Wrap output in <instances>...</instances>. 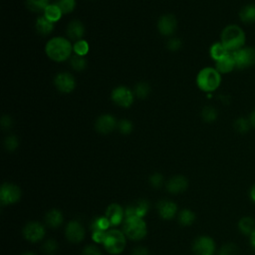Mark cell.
<instances>
[{"label": "cell", "instance_id": "obj_1", "mask_svg": "<svg viewBox=\"0 0 255 255\" xmlns=\"http://www.w3.org/2000/svg\"><path fill=\"white\" fill-rule=\"evenodd\" d=\"M45 52L48 58L52 61L60 63L72 57L73 45L67 38L58 36V37H54L47 42Z\"/></svg>", "mask_w": 255, "mask_h": 255}, {"label": "cell", "instance_id": "obj_2", "mask_svg": "<svg viewBox=\"0 0 255 255\" xmlns=\"http://www.w3.org/2000/svg\"><path fill=\"white\" fill-rule=\"evenodd\" d=\"M221 42L230 53H232L245 46L246 34L239 25L229 24L222 31Z\"/></svg>", "mask_w": 255, "mask_h": 255}, {"label": "cell", "instance_id": "obj_3", "mask_svg": "<svg viewBox=\"0 0 255 255\" xmlns=\"http://www.w3.org/2000/svg\"><path fill=\"white\" fill-rule=\"evenodd\" d=\"M222 80V74L215 68L206 67L198 72L196 85L203 92L212 93L220 88Z\"/></svg>", "mask_w": 255, "mask_h": 255}, {"label": "cell", "instance_id": "obj_4", "mask_svg": "<svg viewBox=\"0 0 255 255\" xmlns=\"http://www.w3.org/2000/svg\"><path fill=\"white\" fill-rule=\"evenodd\" d=\"M124 231L128 238L133 240H140L147 234V226L142 217L126 218Z\"/></svg>", "mask_w": 255, "mask_h": 255}, {"label": "cell", "instance_id": "obj_5", "mask_svg": "<svg viewBox=\"0 0 255 255\" xmlns=\"http://www.w3.org/2000/svg\"><path fill=\"white\" fill-rule=\"evenodd\" d=\"M235 62L236 69L244 70L255 66V48L254 47H242L231 53Z\"/></svg>", "mask_w": 255, "mask_h": 255}, {"label": "cell", "instance_id": "obj_6", "mask_svg": "<svg viewBox=\"0 0 255 255\" xmlns=\"http://www.w3.org/2000/svg\"><path fill=\"white\" fill-rule=\"evenodd\" d=\"M103 243L106 250L110 253H121L126 246L125 235L119 230H110L106 232Z\"/></svg>", "mask_w": 255, "mask_h": 255}, {"label": "cell", "instance_id": "obj_7", "mask_svg": "<svg viewBox=\"0 0 255 255\" xmlns=\"http://www.w3.org/2000/svg\"><path fill=\"white\" fill-rule=\"evenodd\" d=\"M112 101L119 107L130 108L135 100V94L133 91L125 86H119L112 91Z\"/></svg>", "mask_w": 255, "mask_h": 255}, {"label": "cell", "instance_id": "obj_8", "mask_svg": "<svg viewBox=\"0 0 255 255\" xmlns=\"http://www.w3.org/2000/svg\"><path fill=\"white\" fill-rule=\"evenodd\" d=\"M54 85L59 92L69 94L76 88V80L68 72H61L54 78Z\"/></svg>", "mask_w": 255, "mask_h": 255}, {"label": "cell", "instance_id": "obj_9", "mask_svg": "<svg viewBox=\"0 0 255 255\" xmlns=\"http://www.w3.org/2000/svg\"><path fill=\"white\" fill-rule=\"evenodd\" d=\"M118 127V122L114 116L110 114L101 115L95 123V129L101 135H108L112 133Z\"/></svg>", "mask_w": 255, "mask_h": 255}, {"label": "cell", "instance_id": "obj_10", "mask_svg": "<svg viewBox=\"0 0 255 255\" xmlns=\"http://www.w3.org/2000/svg\"><path fill=\"white\" fill-rule=\"evenodd\" d=\"M20 196L21 191L18 187L11 184H4L1 187V191H0V199H1L2 205L14 204L20 199Z\"/></svg>", "mask_w": 255, "mask_h": 255}, {"label": "cell", "instance_id": "obj_11", "mask_svg": "<svg viewBox=\"0 0 255 255\" xmlns=\"http://www.w3.org/2000/svg\"><path fill=\"white\" fill-rule=\"evenodd\" d=\"M177 26L176 18L172 14H165L158 21V30L163 36H171L173 35Z\"/></svg>", "mask_w": 255, "mask_h": 255}, {"label": "cell", "instance_id": "obj_12", "mask_svg": "<svg viewBox=\"0 0 255 255\" xmlns=\"http://www.w3.org/2000/svg\"><path fill=\"white\" fill-rule=\"evenodd\" d=\"M23 233L27 240L36 242L43 239V236L45 234V229L38 223H30L25 226Z\"/></svg>", "mask_w": 255, "mask_h": 255}, {"label": "cell", "instance_id": "obj_13", "mask_svg": "<svg viewBox=\"0 0 255 255\" xmlns=\"http://www.w3.org/2000/svg\"><path fill=\"white\" fill-rule=\"evenodd\" d=\"M214 249L215 245L213 240L207 236L199 238L193 244V250L197 255H212Z\"/></svg>", "mask_w": 255, "mask_h": 255}, {"label": "cell", "instance_id": "obj_14", "mask_svg": "<svg viewBox=\"0 0 255 255\" xmlns=\"http://www.w3.org/2000/svg\"><path fill=\"white\" fill-rule=\"evenodd\" d=\"M66 236L71 242H81L85 238V229L79 223L72 222L67 225Z\"/></svg>", "mask_w": 255, "mask_h": 255}, {"label": "cell", "instance_id": "obj_15", "mask_svg": "<svg viewBox=\"0 0 255 255\" xmlns=\"http://www.w3.org/2000/svg\"><path fill=\"white\" fill-rule=\"evenodd\" d=\"M86 29L80 20H73L67 26V35L69 39L73 41L82 40L85 35Z\"/></svg>", "mask_w": 255, "mask_h": 255}, {"label": "cell", "instance_id": "obj_16", "mask_svg": "<svg viewBox=\"0 0 255 255\" xmlns=\"http://www.w3.org/2000/svg\"><path fill=\"white\" fill-rule=\"evenodd\" d=\"M167 188H168L169 191L172 193L183 192L188 188V180L186 177L181 176V175L174 176L173 178L170 179Z\"/></svg>", "mask_w": 255, "mask_h": 255}, {"label": "cell", "instance_id": "obj_17", "mask_svg": "<svg viewBox=\"0 0 255 255\" xmlns=\"http://www.w3.org/2000/svg\"><path fill=\"white\" fill-rule=\"evenodd\" d=\"M123 216H124L123 209L118 205H111L106 211L107 220L112 225H118L122 222Z\"/></svg>", "mask_w": 255, "mask_h": 255}, {"label": "cell", "instance_id": "obj_18", "mask_svg": "<svg viewBox=\"0 0 255 255\" xmlns=\"http://www.w3.org/2000/svg\"><path fill=\"white\" fill-rule=\"evenodd\" d=\"M158 209L159 215L162 218L171 220L176 212V205L172 202H168V200H161V202H159L158 205Z\"/></svg>", "mask_w": 255, "mask_h": 255}, {"label": "cell", "instance_id": "obj_19", "mask_svg": "<svg viewBox=\"0 0 255 255\" xmlns=\"http://www.w3.org/2000/svg\"><path fill=\"white\" fill-rule=\"evenodd\" d=\"M221 74H228L231 73L234 69H236L234 59L232 57V54L230 53L228 56L225 58L215 62V67H214Z\"/></svg>", "mask_w": 255, "mask_h": 255}, {"label": "cell", "instance_id": "obj_20", "mask_svg": "<svg viewBox=\"0 0 255 255\" xmlns=\"http://www.w3.org/2000/svg\"><path fill=\"white\" fill-rule=\"evenodd\" d=\"M209 54H210L211 59L214 60V62H217V61L225 58L226 56H228L230 52L220 41V42H215L211 45L209 49Z\"/></svg>", "mask_w": 255, "mask_h": 255}, {"label": "cell", "instance_id": "obj_21", "mask_svg": "<svg viewBox=\"0 0 255 255\" xmlns=\"http://www.w3.org/2000/svg\"><path fill=\"white\" fill-rule=\"evenodd\" d=\"M35 28L36 31H37L38 34L42 35V36H46L49 35L53 32L54 30V23L51 22L50 20H48L47 18L43 15L37 18V20H36L35 23Z\"/></svg>", "mask_w": 255, "mask_h": 255}, {"label": "cell", "instance_id": "obj_22", "mask_svg": "<svg viewBox=\"0 0 255 255\" xmlns=\"http://www.w3.org/2000/svg\"><path fill=\"white\" fill-rule=\"evenodd\" d=\"M239 18L243 23L251 24L255 22V4H246L239 11Z\"/></svg>", "mask_w": 255, "mask_h": 255}, {"label": "cell", "instance_id": "obj_23", "mask_svg": "<svg viewBox=\"0 0 255 255\" xmlns=\"http://www.w3.org/2000/svg\"><path fill=\"white\" fill-rule=\"evenodd\" d=\"M62 15H63V13H62L61 9L55 3L49 4L48 7L44 11V16L47 18L48 20H50L53 23L58 22L61 19Z\"/></svg>", "mask_w": 255, "mask_h": 255}, {"label": "cell", "instance_id": "obj_24", "mask_svg": "<svg viewBox=\"0 0 255 255\" xmlns=\"http://www.w3.org/2000/svg\"><path fill=\"white\" fill-rule=\"evenodd\" d=\"M46 223L50 226V227H58L62 224L63 223V215L62 213L59 211V210H56V209H53L51 210L50 212L47 213L46 215Z\"/></svg>", "mask_w": 255, "mask_h": 255}, {"label": "cell", "instance_id": "obj_25", "mask_svg": "<svg viewBox=\"0 0 255 255\" xmlns=\"http://www.w3.org/2000/svg\"><path fill=\"white\" fill-rule=\"evenodd\" d=\"M49 5V0H26L27 8L35 13L44 12Z\"/></svg>", "mask_w": 255, "mask_h": 255}, {"label": "cell", "instance_id": "obj_26", "mask_svg": "<svg viewBox=\"0 0 255 255\" xmlns=\"http://www.w3.org/2000/svg\"><path fill=\"white\" fill-rule=\"evenodd\" d=\"M151 93V87L147 82H140L135 86L134 94L139 99H145Z\"/></svg>", "mask_w": 255, "mask_h": 255}, {"label": "cell", "instance_id": "obj_27", "mask_svg": "<svg viewBox=\"0 0 255 255\" xmlns=\"http://www.w3.org/2000/svg\"><path fill=\"white\" fill-rule=\"evenodd\" d=\"M233 126H234L235 131L239 134H246L249 132V130L252 128L249 119L242 118V117L236 119Z\"/></svg>", "mask_w": 255, "mask_h": 255}, {"label": "cell", "instance_id": "obj_28", "mask_svg": "<svg viewBox=\"0 0 255 255\" xmlns=\"http://www.w3.org/2000/svg\"><path fill=\"white\" fill-rule=\"evenodd\" d=\"M239 229L244 234H252L255 231V221L251 217H243L239 223Z\"/></svg>", "mask_w": 255, "mask_h": 255}, {"label": "cell", "instance_id": "obj_29", "mask_svg": "<svg viewBox=\"0 0 255 255\" xmlns=\"http://www.w3.org/2000/svg\"><path fill=\"white\" fill-rule=\"evenodd\" d=\"M70 65L72 66V68L74 69L75 71L81 72L84 71L87 68L88 65V61L85 57L83 56H79V55H73L70 58Z\"/></svg>", "mask_w": 255, "mask_h": 255}, {"label": "cell", "instance_id": "obj_30", "mask_svg": "<svg viewBox=\"0 0 255 255\" xmlns=\"http://www.w3.org/2000/svg\"><path fill=\"white\" fill-rule=\"evenodd\" d=\"M55 4L61 9L63 14H69L74 11L76 7V0H55Z\"/></svg>", "mask_w": 255, "mask_h": 255}, {"label": "cell", "instance_id": "obj_31", "mask_svg": "<svg viewBox=\"0 0 255 255\" xmlns=\"http://www.w3.org/2000/svg\"><path fill=\"white\" fill-rule=\"evenodd\" d=\"M218 116L216 109L212 106H207L202 111V118L206 123H213Z\"/></svg>", "mask_w": 255, "mask_h": 255}, {"label": "cell", "instance_id": "obj_32", "mask_svg": "<svg viewBox=\"0 0 255 255\" xmlns=\"http://www.w3.org/2000/svg\"><path fill=\"white\" fill-rule=\"evenodd\" d=\"M89 49H90L89 43L84 39L77 41L74 45H73V52L75 53V55H79L83 57L87 55Z\"/></svg>", "mask_w": 255, "mask_h": 255}, {"label": "cell", "instance_id": "obj_33", "mask_svg": "<svg viewBox=\"0 0 255 255\" xmlns=\"http://www.w3.org/2000/svg\"><path fill=\"white\" fill-rule=\"evenodd\" d=\"M117 129L123 135H130L134 129V126L130 120L124 119V120H121L120 122H118Z\"/></svg>", "mask_w": 255, "mask_h": 255}, {"label": "cell", "instance_id": "obj_34", "mask_svg": "<svg viewBox=\"0 0 255 255\" xmlns=\"http://www.w3.org/2000/svg\"><path fill=\"white\" fill-rule=\"evenodd\" d=\"M194 213L191 210H183L179 214V223L183 225H191L194 222Z\"/></svg>", "mask_w": 255, "mask_h": 255}, {"label": "cell", "instance_id": "obj_35", "mask_svg": "<svg viewBox=\"0 0 255 255\" xmlns=\"http://www.w3.org/2000/svg\"><path fill=\"white\" fill-rule=\"evenodd\" d=\"M18 145H19V141L16 136H8L4 140V147L8 152H14Z\"/></svg>", "mask_w": 255, "mask_h": 255}, {"label": "cell", "instance_id": "obj_36", "mask_svg": "<svg viewBox=\"0 0 255 255\" xmlns=\"http://www.w3.org/2000/svg\"><path fill=\"white\" fill-rule=\"evenodd\" d=\"M239 254V248L234 244H226L222 247L220 251V255H238Z\"/></svg>", "mask_w": 255, "mask_h": 255}, {"label": "cell", "instance_id": "obj_37", "mask_svg": "<svg viewBox=\"0 0 255 255\" xmlns=\"http://www.w3.org/2000/svg\"><path fill=\"white\" fill-rule=\"evenodd\" d=\"M181 46H183V42H181L179 38H176V37L171 38L167 43V48L172 52L178 51L181 48Z\"/></svg>", "mask_w": 255, "mask_h": 255}, {"label": "cell", "instance_id": "obj_38", "mask_svg": "<svg viewBox=\"0 0 255 255\" xmlns=\"http://www.w3.org/2000/svg\"><path fill=\"white\" fill-rule=\"evenodd\" d=\"M42 249H43V251H44L46 254H48V255H53L54 253L56 252V250H57V243H56L55 241H54V240L50 239V240H48V241H46V242L44 243Z\"/></svg>", "mask_w": 255, "mask_h": 255}, {"label": "cell", "instance_id": "obj_39", "mask_svg": "<svg viewBox=\"0 0 255 255\" xmlns=\"http://www.w3.org/2000/svg\"><path fill=\"white\" fill-rule=\"evenodd\" d=\"M109 225H110V223L107 220V217H100L94 223V230L105 231Z\"/></svg>", "mask_w": 255, "mask_h": 255}, {"label": "cell", "instance_id": "obj_40", "mask_svg": "<svg viewBox=\"0 0 255 255\" xmlns=\"http://www.w3.org/2000/svg\"><path fill=\"white\" fill-rule=\"evenodd\" d=\"M137 214L139 217H143L145 213H147L148 209H149V204L145 202V200H143V202H140L137 206Z\"/></svg>", "mask_w": 255, "mask_h": 255}, {"label": "cell", "instance_id": "obj_41", "mask_svg": "<svg viewBox=\"0 0 255 255\" xmlns=\"http://www.w3.org/2000/svg\"><path fill=\"white\" fill-rule=\"evenodd\" d=\"M150 181H151V184L153 187L155 188H159L162 183H163V177L160 174H154L151 178H150Z\"/></svg>", "mask_w": 255, "mask_h": 255}, {"label": "cell", "instance_id": "obj_42", "mask_svg": "<svg viewBox=\"0 0 255 255\" xmlns=\"http://www.w3.org/2000/svg\"><path fill=\"white\" fill-rule=\"evenodd\" d=\"M12 119L10 118V116H7V115H4L2 116L1 118V127H2V129L4 130H9L10 128L12 127Z\"/></svg>", "mask_w": 255, "mask_h": 255}, {"label": "cell", "instance_id": "obj_43", "mask_svg": "<svg viewBox=\"0 0 255 255\" xmlns=\"http://www.w3.org/2000/svg\"><path fill=\"white\" fill-rule=\"evenodd\" d=\"M83 255H101V252L96 246L90 245L84 249Z\"/></svg>", "mask_w": 255, "mask_h": 255}, {"label": "cell", "instance_id": "obj_44", "mask_svg": "<svg viewBox=\"0 0 255 255\" xmlns=\"http://www.w3.org/2000/svg\"><path fill=\"white\" fill-rule=\"evenodd\" d=\"M105 235H106V232H105V231H102V230H94L93 239H94V240L97 241V242H104Z\"/></svg>", "mask_w": 255, "mask_h": 255}, {"label": "cell", "instance_id": "obj_45", "mask_svg": "<svg viewBox=\"0 0 255 255\" xmlns=\"http://www.w3.org/2000/svg\"><path fill=\"white\" fill-rule=\"evenodd\" d=\"M133 255H149V252L144 247H138L134 250Z\"/></svg>", "mask_w": 255, "mask_h": 255}, {"label": "cell", "instance_id": "obj_46", "mask_svg": "<svg viewBox=\"0 0 255 255\" xmlns=\"http://www.w3.org/2000/svg\"><path fill=\"white\" fill-rule=\"evenodd\" d=\"M249 121H250V124H251V127L253 128V129H255V109L251 112V114L249 115Z\"/></svg>", "mask_w": 255, "mask_h": 255}, {"label": "cell", "instance_id": "obj_47", "mask_svg": "<svg viewBox=\"0 0 255 255\" xmlns=\"http://www.w3.org/2000/svg\"><path fill=\"white\" fill-rule=\"evenodd\" d=\"M250 195H251L252 200L255 203V186H253V188L251 189V193H250Z\"/></svg>", "mask_w": 255, "mask_h": 255}, {"label": "cell", "instance_id": "obj_48", "mask_svg": "<svg viewBox=\"0 0 255 255\" xmlns=\"http://www.w3.org/2000/svg\"><path fill=\"white\" fill-rule=\"evenodd\" d=\"M251 243L255 247V231L251 234Z\"/></svg>", "mask_w": 255, "mask_h": 255}, {"label": "cell", "instance_id": "obj_49", "mask_svg": "<svg viewBox=\"0 0 255 255\" xmlns=\"http://www.w3.org/2000/svg\"><path fill=\"white\" fill-rule=\"evenodd\" d=\"M23 255H34L33 253H25V254H23Z\"/></svg>", "mask_w": 255, "mask_h": 255}]
</instances>
